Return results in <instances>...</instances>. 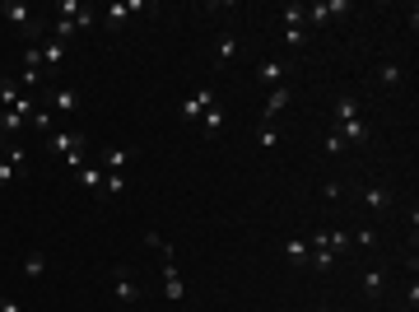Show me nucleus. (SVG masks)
<instances>
[{
	"mask_svg": "<svg viewBox=\"0 0 419 312\" xmlns=\"http://www.w3.org/2000/svg\"><path fill=\"white\" fill-rule=\"evenodd\" d=\"M61 112V117H75L79 112V93L75 89H52V117Z\"/></svg>",
	"mask_w": 419,
	"mask_h": 312,
	"instance_id": "obj_13",
	"label": "nucleus"
},
{
	"mask_svg": "<svg viewBox=\"0 0 419 312\" xmlns=\"http://www.w3.org/2000/svg\"><path fill=\"white\" fill-rule=\"evenodd\" d=\"M131 168V149H103V173H126Z\"/></svg>",
	"mask_w": 419,
	"mask_h": 312,
	"instance_id": "obj_15",
	"label": "nucleus"
},
{
	"mask_svg": "<svg viewBox=\"0 0 419 312\" xmlns=\"http://www.w3.org/2000/svg\"><path fill=\"white\" fill-rule=\"evenodd\" d=\"M280 19H285V28H308V10H303V5H285Z\"/></svg>",
	"mask_w": 419,
	"mask_h": 312,
	"instance_id": "obj_22",
	"label": "nucleus"
},
{
	"mask_svg": "<svg viewBox=\"0 0 419 312\" xmlns=\"http://www.w3.org/2000/svg\"><path fill=\"white\" fill-rule=\"evenodd\" d=\"M377 79H382L386 89H396V84H406V70H401V66H396V61H386V66H382V70H377Z\"/></svg>",
	"mask_w": 419,
	"mask_h": 312,
	"instance_id": "obj_23",
	"label": "nucleus"
},
{
	"mask_svg": "<svg viewBox=\"0 0 419 312\" xmlns=\"http://www.w3.org/2000/svg\"><path fill=\"white\" fill-rule=\"evenodd\" d=\"M112 289H117V303H126V308H131V303L140 299V284H135V270H131V266H117V270H112Z\"/></svg>",
	"mask_w": 419,
	"mask_h": 312,
	"instance_id": "obj_3",
	"label": "nucleus"
},
{
	"mask_svg": "<svg viewBox=\"0 0 419 312\" xmlns=\"http://www.w3.org/2000/svg\"><path fill=\"white\" fill-rule=\"evenodd\" d=\"M163 294H168V303H182V299H187V284H182V275H177L173 261L163 266Z\"/></svg>",
	"mask_w": 419,
	"mask_h": 312,
	"instance_id": "obj_14",
	"label": "nucleus"
},
{
	"mask_svg": "<svg viewBox=\"0 0 419 312\" xmlns=\"http://www.w3.org/2000/svg\"><path fill=\"white\" fill-rule=\"evenodd\" d=\"M79 187L88 191V196H103V187H108V173H103V163H79Z\"/></svg>",
	"mask_w": 419,
	"mask_h": 312,
	"instance_id": "obj_6",
	"label": "nucleus"
},
{
	"mask_svg": "<svg viewBox=\"0 0 419 312\" xmlns=\"http://www.w3.org/2000/svg\"><path fill=\"white\" fill-rule=\"evenodd\" d=\"M317 312H326V308H317Z\"/></svg>",
	"mask_w": 419,
	"mask_h": 312,
	"instance_id": "obj_36",
	"label": "nucleus"
},
{
	"mask_svg": "<svg viewBox=\"0 0 419 312\" xmlns=\"http://www.w3.org/2000/svg\"><path fill=\"white\" fill-rule=\"evenodd\" d=\"M38 52H42V75H47V79H56V75H61V66H66V52H70V47L52 37V42H42Z\"/></svg>",
	"mask_w": 419,
	"mask_h": 312,
	"instance_id": "obj_5",
	"label": "nucleus"
},
{
	"mask_svg": "<svg viewBox=\"0 0 419 312\" xmlns=\"http://www.w3.org/2000/svg\"><path fill=\"white\" fill-rule=\"evenodd\" d=\"M19 98H23V89H19V84H14V79H0V103H5V112H10Z\"/></svg>",
	"mask_w": 419,
	"mask_h": 312,
	"instance_id": "obj_24",
	"label": "nucleus"
},
{
	"mask_svg": "<svg viewBox=\"0 0 419 312\" xmlns=\"http://www.w3.org/2000/svg\"><path fill=\"white\" fill-rule=\"evenodd\" d=\"M23 158H28V154H23V145H10V154L0 158V187H10V182L23 173Z\"/></svg>",
	"mask_w": 419,
	"mask_h": 312,
	"instance_id": "obj_9",
	"label": "nucleus"
},
{
	"mask_svg": "<svg viewBox=\"0 0 419 312\" xmlns=\"http://www.w3.org/2000/svg\"><path fill=\"white\" fill-rule=\"evenodd\" d=\"M354 117H359V98H354V93H340V98H335V122H354Z\"/></svg>",
	"mask_w": 419,
	"mask_h": 312,
	"instance_id": "obj_19",
	"label": "nucleus"
},
{
	"mask_svg": "<svg viewBox=\"0 0 419 312\" xmlns=\"http://www.w3.org/2000/svg\"><path fill=\"white\" fill-rule=\"evenodd\" d=\"M285 75H289V61H261V66H256V79H261L265 89H280Z\"/></svg>",
	"mask_w": 419,
	"mask_h": 312,
	"instance_id": "obj_11",
	"label": "nucleus"
},
{
	"mask_svg": "<svg viewBox=\"0 0 419 312\" xmlns=\"http://www.w3.org/2000/svg\"><path fill=\"white\" fill-rule=\"evenodd\" d=\"M382 284H386L382 270H364V294H368V299H377V294H382Z\"/></svg>",
	"mask_w": 419,
	"mask_h": 312,
	"instance_id": "obj_27",
	"label": "nucleus"
},
{
	"mask_svg": "<svg viewBox=\"0 0 419 312\" xmlns=\"http://www.w3.org/2000/svg\"><path fill=\"white\" fill-rule=\"evenodd\" d=\"M0 14H5V23H14L23 37H38V33H42V23H38L33 5H23V0H5V5H0Z\"/></svg>",
	"mask_w": 419,
	"mask_h": 312,
	"instance_id": "obj_2",
	"label": "nucleus"
},
{
	"mask_svg": "<svg viewBox=\"0 0 419 312\" xmlns=\"http://www.w3.org/2000/svg\"><path fill=\"white\" fill-rule=\"evenodd\" d=\"M364 205L368 210H391V191L386 187H364Z\"/></svg>",
	"mask_w": 419,
	"mask_h": 312,
	"instance_id": "obj_17",
	"label": "nucleus"
},
{
	"mask_svg": "<svg viewBox=\"0 0 419 312\" xmlns=\"http://www.w3.org/2000/svg\"><path fill=\"white\" fill-rule=\"evenodd\" d=\"M335 135H340L345 145H364L368 135H373V126H368L364 117H354V122H340V126H335Z\"/></svg>",
	"mask_w": 419,
	"mask_h": 312,
	"instance_id": "obj_10",
	"label": "nucleus"
},
{
	"mask_svg": "<svg viewBox=\"0 0 419 312\" xmlns=\"http://www.w3.org/2000/svg\"><path fill=\"white\" fill-rule=\"evenodd\" d=\"M308 10V23H331L340 14H350V0H317V5H303Z\"/></svg>",
	"mask_w": 419,
	"mask_h": 312,
	"instance_id": "obj_4",
	"label": "nucleus"
},
{
	"mask_svg": "<svg viewBox=\"0 0 419 312\" xmlns=\"http://www.w3.org/2000/svg\"><path fill=\"white\" fill-rule=\"evenodd\" d=\"M126 191V173H108V187H103V196H122Z\"/></svg>",
	"mask_w": 419,
	"mask_h": 312,
	"instance_id": "obj_30",
	"label": "nucleus"
},
{
	"mask_svg": "<svg viewBox=\"0 0 419 312\" xmlns=\"http://www.w3.org/2000/svg\"><path fill=\"white\" fill-rule=\"evenodd\" d=\"M345 149H350V145H345V140H340V135H326V154H345Z\"/></svg>",
	"mask_w": 419,
	"mask_h": 312,
	"instance_id": "obj_32",
	"label": "nucleus"
},
{
	"mask_svg": "<svg viewBox=\"0 0 419 312\" xmlns=\"http://www.w3.org/2000/svg\"><path fill=\"white\" fill-rule=\"evenodd\" d=\"M303 42H308V28H285V47L289 52H298Z\"/></svg>",
	"mask_w": 419,
	"mask_h": 312,
	"instance_id": "obj_29",
	"label": "nucleus"
},
{
	"mask_svg": "<svg viewBox=\"0 0 419 312\" xmlns=\"http://www.w3.org/2000/svg\"><path fill=\"white\" fill-rule=\"evenodd\" d=\"M210 103H219V98H214V89H196L187 103H182V122H200Z\"/></svg>",
	"mask_w": 419,
	"mask_h": 312,
	"instance_id": "obj_8",
	"label": "nucleus"
},
{
	"mask_svg": "<svg viewBox=\"0 0 419 312\" xmlns=\"http://www.w3.org/2000/svg\"><path fill=\"white\" fill-rule=\"evenodd\" d=\"M144 10V0H126V5H112L108 14H103V23H108V28H122L126 19H131V14H140Z\"/></svg>",
	"mask_w": 419,
	"mask_h": 312,
	"instance_id": "obj_12",
	"label": "nucleus"
},
{
	"mask_svg": "<svg viewBox=\"0 0 419 312\" xmlns=\"http://www.w3.org/2000/svg\"><path fill=\"white\" fill-rule=\"evenodd\" d=\"M350 243H354V247H377V233H373V229H359Z\"/></svg>",
	"mask_w": 419,
	"mask_h": 312,
	"instance_id": "obj_31",
	"label": "nucleus"
},
{
	"mask_svg": "<svg viewBox=\"0 0 419 312\" xmlns=\"http://www.w3.org/2000/svg\"><path fill=\"white\" fill-rule=\"evenodd\" d=\"M42 270H47V257H42V252H28V257H23V275H28V279H38Z\"/></svg>",
	"mask_w": 419,
	"mask_h": 312,
	"instance_id": "obj_25",
	"label": "nucleus"
},
{
	"mask_svg": "<svg viewBox=\"0 0 419 312\" xmlns=\"http://www.w3.org/2000/svg\"><path fill=\"white\" fill-rule=\"evenodd\" d=\"M285 257L294 261V266H308V257H312L308 238H289V243H285Z\"/></svg>",
	"mask_w": 419,
	"mask_h": 312,
	"instance_id": "obj_16",
	"label": "nucleus"
},
{
	"mask_svg": "<svg viewBox=\"0 0 419 312\" xmlns=\"http://www.w3.org/2000/svg\"><path fill=\"white\" fill-rule=\"evenodd\" d=\"M256 145L261 149H280V131L275 126H261V131H256Z\"/></svg>",
	"mask_w": 419,
	"mask_h": 312,
	"instance_id": "obj_28",
	"label": "nucleus"
},
{
	"mask_svg": "<svg viewBox=\"0 0 419 312\" xmlns=\"http://www.w3.org/2000/svg\"><path fill=\"white\" fill-rule=\"evenodd\" d=\"M0 312H23V303H14V299H5V294H0Z\"/></svg>",
	"mask_w": 419,
	"mask_h": 312,
	"instance_id": "obj_34",
	"label": "nucleus"
},
{
	"mask_svg": "<svg viewBox=\"0 0 419 312\" xmlns=\"http://www.w3.org/2000/svg\"><path fill=\"white\" fill-rule=\"evenodd\" d=\"M23 66H42V52H38V42L28 47V52H23Z\"/></svg>",
	"mask_w": 419,
	"mask_h": 312,
	"instance_id": "obj_33",
	"label": "nucleus"
},
{
	"mask_svg": "<svg viewBox=\"0 0 419 312\" xmlns=\"http://www.w3.org/2000/svg\"><path fill=\"white\" fill-rule=\"evenodd\" d=\"M5 140H10V135H5V131H0V149H5Z\"/></svg>",
	"mask_w": 419,
	"mask_h": 312,
	"instance_id": "obj_35",
	"label": "nucleus"
},
{
	"mask_svg": "<svg viewBox=\"0 0 419 312\" xmlns=\"http://www.w3.org/2000/svg\"><path fill=\"white\" fill-rule=\"evenodd\" d=\"M28 126H38V131H47V135H52V131H56V117H52V108H38L33 117H28Z\"/></svg>",
	"mask_w": 419,
	"mask_h": 312,
	"instance_id": "obj_26",
	"label": "nucleus"
},
{
	"mask_svg": "<svg viewBox=\"0 0 419 312\" xmlns=\"http://www.w3.org/2000/svg\"><path fill=\"white\" fill-rule=\"evenodd\" d=\"M47 149H52V154L61 158L66 168H79V163H84L88 140H84L79 131H52V135H47Z\"/></svg>",
	"mask_w": 419,
	"mask_h": 312,
	"instance_id": "obj_1",
	"label": "nucleus"
},
{
	"mask_svg": "<svg viewBox=\"0 0 419 312\" xmlns=\"http://www.w3.org/2000/svg\"><path fill=\"white\" fill-rule=\"evenodd\" d=\"M289 98H294V93H289V84H280V89H270L265 93V108H261V126H270L280 117V112L289 108Z\"/></svg>",
	"mask_w": 419,
	"mask_h": 312,
	"instance_id": "obj_7",
	"label": "nucleus"
},
{
	"mask_svg": "<svg viewBox=\"0 0 419 312\" xmlns=\"http://www.w3.org/2000/svg\"><path fill=\"white\" fill-rule=\"evenodd\" d=\"M233 56H238V37L224 33V37H219V47H214V66H229Z\"/></svg>",
	"mask_w": 419,
	"mask_h": 312,
	"instance_id": "obj_20",
	"label": "nucleus"
},
{
	"mask_svg": "<svg viewBox=\"0 0 419 312\" xmlns=\"http://www.w3.org/2000/svg\"><path fill=\"white\" fill-rule=\"evenodd\" d=\"M219 126H224V108H219V103H210V108H205V117H200V131H205V135H214Z\"/></svg>",
	"mask_w": 419,
	"mask_h": 312,
	"instance_id": "obj_21",
	"label": "nucleus"
},
{
	"mask_svg": "<svg viewBox=\"0 0 419 312\" xmlns=\"http://www.w3.org/2000/svg\"><path fill=\"white\" fill-rule=\"evenodd\" d=\"M42 66H23L19 75H14V84H19V89H42Z\"/></svg>",
	"mask_w": 419,
	"mask_h": 312,
	"instance_id": "obj_18",
	"label": "nucleus"
}]
</instances>
